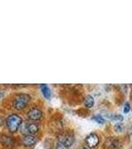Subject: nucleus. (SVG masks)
Instances as JSON below:
<instances>
[{
	"label": "nucleus",
	"instance_id": "1",
	"mask_svg": "<svg viewBox=\"0 0 132 149\" xmlns=\"http://www.w3.org/2000/svg\"><path fill=\"white\" fill-rule=\"evenodd\" d=\"M21 124H22V118L19 116L18 114H11L7 117V120H6V125H7V128L8 130L14 133L20 128Z\"/></svg>",
	"mask_w": 132,
	"mask_h": 149
},
{
	"label": "nucleus",
	"instance_id": "2",
	"mask_svg": "<svg viewBox=\"0 0 132 149\" xmlns=\"http://www.w3.org/2000/svg\"><path fill=\"white\" fill-rule=\"evenodd\" d=\"M31 100V97L27 93H19L13 100V107L17 110H22L25 109Z\"/></svg>",
	"mask_w": 132,
	"mask_h": 149
},
{
	"label": "nucleus",
	"instance_id": "3",
	"mask_svg": "<svg viewBox=\"0 0 132 149\" xmlns=\"http://www.w3.org/2000/svg\"><path fill=\"white\" fill-rule=\"evenodd\" d=\"M20 130L24 135H34L39 131V125L34 122H22Z\"/></svg>",
	"mask_w": 132,
	"mask_h": 149
},
{
	"label": "nucleus",
	"instance_id": "4",
	"mask_svg": "<svg viewBox=\"0 0 132 149\" xmlns=\"http://www.w3.org/2000/svg\"><path fill=\"white\" fill-rule=\"evenodd\" d=\"M27 116L30 120H33V121H36V120H39V119L42 118L43 116V112L42 110L38 107H34V109H30L27 113Z\"/></svg>",
	"mask_w": 132,
	"mask_h": 149
},
{
	"label": "nucleus",
	"instance_id": "5",
	"mask_svg": "<svg viewBox=\"0 0 132 149\" xmlns=\"http://www.w3.org/2000/svg\"><path fill=\"white\" fill-rule=\"evenodd\" d=\"M58 141L66 144L67 146H71L74 143L75 139H74V135L69 133H63L58 137Z\"/></svg>",
	"mask_w": 132,
	"mask_h": 149
},
{
	"label": "nucleus",
	"instance_id": "6",
	"mask_svg": "<svg viewBox=\"0 0 132 149\" xmlns=\"http://www.w3.org/2000/svg\"><path fill=\"white\" fill-rule=\"evenodd\" d=\"M85 141H86V144L88 145V147L94 148V147H97L98 145V143H99V137H98L95 133H90L88 135Z\"/></svg>",
	"mask_w": 132,
	"mask_h": 149
},
{
	"label": "nucleus",
	"instance_id": "7",
	"mask_svg": "<svg viewBox=\"0 0 132 149\" xmlns=\"http://www.w3.org/2000/svg\"><path fill=\"white\" fill-rule=\"evenodd\" d=\"M21 142L26 147H31V146H34L36 144L37 138L34 135H24L22 139H21Z\"/></svg>",
	"mask_w": 132,
	"mask_h": 149
},
{
	"label": "nucleus",
	"instance_id": "8",
	"mask_svg": "<svg viewBox=\"0 0 132 149\" xmlns=\"http://www.w3.org/2000/svg\"><path fill=\"white\" fill-rule=\"evenodd\" d=\"M119 145V141L117 138H108L105 142L104 146L108 148H116Z\"/></svg>",
	"mask_w": 132,
	"mask_h": 149
},
{
	"label": "nucleus",
	"instance_id": "9",
	"mask_svg": "<svg viewBox=\"0 0 132 149\" xmlns=\"http://www.w3.org/2000/svg\"><path fill=\"white\" fill-rule=\"evenodd\" d=\"M41 92H42L43 95H44L45 98L47 100H50L52 97V92L50 90V88L47 85H41Z\"/></svg>",
	"mask_w": 132,
	"mask_h": 149
},
{
	"label": "nucleus",
	"instance_id": "10",
	"mask_svg": "<svg viewBox=\"0 0 132 149\" xmlns=\"http://www.w3.org/2000/svg\"><path fill=\"white\" fill-rule=\"evenodd\" d=\"M0 141L3 145L5 146H10L12 143H13V138L12 137H9L7 135H1L0 136Z\"/></svg>",
	"mask_w": 132,
	"mask_h": 149
},
{
	"label": "nucleus",
	"instance_id": "11",
	"mask_svg": "<svg viewBox=\"0 0 132 149\" xmlns=\"http://www.w3.org/2000/svg\"><path fill=\"white\" fill-rule=\"evenodd\" d=\"M94 104V98L92 95H86V97L85 98V107L86 109H92Z\"/></svg>",
	"mask_w": 132,
	"mask_h": 149
},
{
	"label": "nucleus",
	"instance_id": "12",
	"mask_svg": "<svg viewBox=\"0 0 132 149\" xmlns=\"http://www.w3.org/2000/svg\"><path fill=\"white\" fill-rule=\"evenodd\" d=\"M92 120L97 121V123H99V124H104L105 122V119L102 117V115H99V114H97V115H94V116H92Z\"/></svg>",
	"mask_w": 132,
	"mask_h": 149
},
{
	"label": "nucleus",
	"instance_id": "13",
	"mask_svg": "<svg viewBox=\"0 0 132 149\" xmlns=\"http://www.w3.org/2000/svg\"><path fill=\"white\" fill-rule=\"evenodd\" d=\"M56 149H69V146H67L66 144H64L62 142H59V141H58Z\"/></svg>",
	"mask_w": 132,
	"mask_h": 149
},
{
	"label": "nucleus",
	"instance_id": "14",
	"mask_svg": "<svg viewBox=\"0 0 132 149\" xmlns=\"http://www.w3.org/2000/svg\"><path fill=\"white\" fill-rule=\"evenodd\" d=\"M111 119H113V120H118V121H122L123 120V116L120 114H114L113 116L111 117Z\"/></svg>",
	"mask_w": 132,
	"mask_h": 149
},
{
	"label": "nucleus",
	"instance_id": "15",
	"mask_svg": "<svg viewBox=\"0 0 132 149\" xmlns=\"http://www.w3.org/2000/svg\"><path fill=\"white\" fill-rule=\"evenodd\" d=\"M130 103L129 102H126L125 104H124V109H123V112L124 113H128L129 110H130Z\"/></svg>",
	"mask_w": 132,
	"mask_h": 149
},
{
	"label": "nucleus",
	"instance_id": "16",
	"mask_svg": "<svg viewBox=\"0 0 132 149\" xmlns=\"http://www.w3.org/2000/svg\"><path fill=\"white\" fill-rule=\"evenodd\" d=\"M114 129H115V131H121L122 130V125L120 123H117L116 125L114 126Z\"/></svg>",
	"mask_w": 132,
	"mask_h": 149
},
{
	"label": "nucleus",
	"instance_id": "17",
	"mask_svg": "<svg viewBox=\"0 0 132 149\" xmlns=\"http://www.w3.org/2000/svg\"><path fill=\"white\" fill-rule=\"evenodd\" d=\"M2 97H3V93H2V92H0V98H1Z\"/></svg>",
	"mask_w": 132,
	"mask_h": 149
},
{
	"label": "nucleus",
	"instance_id": "18",
	"mask_svg": "<svg viewBox=\"0 0 132 149\" xmlns=\"http://www.w3.org/2000/svg\"><path fill=\"white\" fill-rule=\"evenodd\" d=\"M83 149H86V148H83Z\"/></svg>",
	"mask_w": 132,
	"mask_h": 149
},
{
	"label": "nucleus",
	"instance_id": "19",
	"mask_svg": "<svg viewBox=\"0 0 132 149\" xmlns=\"http://www.w3.org/2000/svg\"><path fill=\"white\" fill-rule=\"evenodd\" d=\"M131 133H132V132H131Z\"/></svg>",
	"mask_w": 132,
	"mask_h": 149
},
{
	"label": "nucleus",
	"instance_id": "20",
	"mask_svg": "<svg viewBox=\"0 0 132 149\" xmlns=\"http://www.w3.org/2000/svg\"><path fill=\"white\" fill-rule=\"evenodd\" d=\"M131 149H132V148H131Z\"/></svg>",
	"mask_w": 132,
	"mask_h": 149
}]
</instances>
